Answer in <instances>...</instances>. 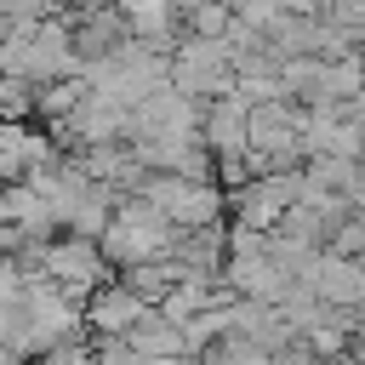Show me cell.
I'll return each instance as SVG.
<instances>
[{"mask_svg": "<svg viewBox=\"0 0 365 365\" xmlns=\"http://www.w3.org/2000/svg\"><path fill=\"white\" fill-rule=\"evenodd\" d=\"M182 274H188V268H182V262H177V257L165 251V257L131 262V268L120 274V285H125V291H131V297H137L143 308H160V302H165V291H171V285H177Z\"/></svg>", "mask_w": 365, "mask_h": 365, "instance_id": "cell-9", "label": "cell"}, {"mask_svg": "<svg viewBox=\"0 0 365 365\" xmlns=\"http://www.w3.org/2000/svg\"><path fill=\"white\" fill-rule=\"evenodd\" d=\"M137 319H143V302L120 279H103L97 291L80 297V331H91V336H125Z\"/></svg>", "mask_w": 365, "mask_h": 365, "instance_id": "cell-5", "label": "cell"}, {"mask_svg": "<svg viewBox=\"0 0 365 365\" xmlns=\"http://www.w3.org/2000/svg\"><path fill=\"white\" fill-rule=\"evenodd\" d=\"M40 274L63 291V297H86V291H97L114 268L103 262V251H97V240H80V234H63V240H46V251H40Z\"/></svg>", "mask_w": 365, "mask_h": 365, "instance_id": "cell-3", "label": "cell"}, {"mask_svg": "<svg viewBox=\"0 0 365 365\" xmlns=\"http://www.w3.org/2000/svg\"><path fill=\"white\" fill-rule=\"evenodd\" d=\"M228 23H234L228 0H200L194 11H182V17H177V34H188V40H222V34H228Z\"/></svg>", "mask_w": 365, "mask_h": 365, "instance_id": "cell-10", "label": "cell"}, {"mask_svg": "<svg viewBox=\"0 0 365 365\" xmlns=\"http://www.w3.org/2000/svg\"><path fill=\"white\" fill-rule=\"evenodd\" d=\"M200 365H268V348H257L251 336H217L211 348H200Z\"/></svg>", "mask_w": 365, "mask_h": 365, "instance_id": "cell-12", "label": "cell"}, {"mask_svg": "<svg viewBox=\"0 0 365 365\" xmlns=\"http://www.w3.org/2000/svg\"><path fill=\"white\" fill-rule=\"evenodd\" d=\"M80 91H86L80 80H40V86L29 91V103H34V114H40V120H63V114L80 103Z\"/></svg>", "mask_w": 365, "mask_h": 365, "instance_id": "cell-11", "label": "cell"}, {"mask_svg": "<svg viewBox=\"0 0 365 365\" xmlns=\"http://www.w3.org/2000/svg\"><path fill=\"white\" fill-rule=\"evenodd\" d=\"M200 143H205L211 160L245 154V103H240L234 91H228V97H211V103L200 108Z\"/></svg>", "mask_w": 365, "mask_h": 365, "instance_id": "cell-7", "label": "cell"}, {"mask_svg": "<svg viewBox=\"0 0 365 365\" xmlns=\"http://www.w3.org/2000/svg\"><path fill=\"white\" fill-rule=\"evenodd\" d=\"M29 91H34V86H23V80H6V86H0V120H29V114H34Z\"/></svg>", "mask_w": 365, "mask_h": 365, "instance_id": "cell-13", "label": "cell"}, {"mask_svg": "<svg viewBox=\"0 0 365 365\" xmlns=\"http://www.w3.org/2000/svg\"><path fill=\"white\" fill-rule=\"evenodd\" d=\"M177 245V228L143 200V194H131V200H120L114 205V217L103 222V234H97V251H103V262L108 268H131V262H148V257H165Z\"/></svg>", "mask_w": 365, "mask_h": 365, "instance_id": "cell-1", "label": "cell"}, {"mask_svg": "<svg viewBox=\"0 0 365 365\" xmlns=\"http://www.w3.org/2000/svg\"><path fill=\"white\" fill-rule=\"evenodd\" d=\"M34 365H91V348H80V342H57V348L34 354Z\"/></svg>", "mask_w": 365, "mask_h": 365, "instance_id": "cell-14", "label": "cell"}, {"mask_svg": "<svg viewBox=\"0 0 365 365\" xmlns=\"http://www.w3.org/2000/svg\"><path fill=\"white\" fill-rule=\"evenodd\" d=\"M143 365H182V359H194V348H188V336H182V325L177 319H165L160 308H143V319L120 336Z\"/></svg>", "mask_w": 365, "mask_h": 365, "instance_id": "cell-6", "label": "cell"}, {"mask_svg": "<svg viewBox=\"0 0 365 365\" xmlns=\"http://www.w3.org/2000/svg\"><path fill=\"white\" fill-rule=\"evenodd\" d=\"M291 200H297V171H262V177H251L245 188L228 194L234 222H240V228H257V234H268Z\"/></svg>", "mask_w": 365, "mask_h": 365, "instance_id": "cell-4", "label": "cell"}, {"mask_svg": "<svg viewBox=\"0 0 365 365\" xmlns=\"http://www.w3.org/2000/svg\"><path fill=\"white\" fill-rule=\"evenodd\" d=\"M143 200L182 234V228H205V222H222V188L211 177H165V171H148L143 182Z\"/></svg>", "mask_w": 365, "mask_h": 365, "instance_id": "cell-2", "label": "cell"}, {"mask_svg": "<svg viewBox=\"0 0 365 365\" xmlns=\"http://www.w3.org/2000/svg\"><path fill=\"white\" fill-rule=\"evenodd\" d=\"M120 40H131V34H125V17H120L108 0H97V6L80 11V17H68V46H74V57H108Z\"/></svg>", "mask_w": 365, "mask_h": 365, "instance_id": "cell-8", "label": "cell"}]
</instances>
